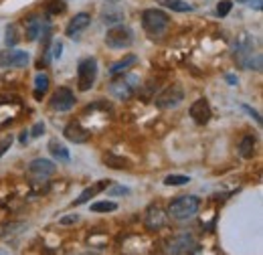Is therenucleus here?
<instances>
[{
    "label": "nucleus",
    "instance_id": "obj_26",
    "mask_svg": "<svg viewBox=\"0 0 263 255\" xmlns=\"http://www.w3.org/2000/svg\"><path fill=\"white\" fill-rule=\"evenodd\" d=\"M6 45L8 47H16V43L20 41V37H18V26L16 24H8L6 26Z\"/></svg>",
    "mask_w": 263,
    "mask_h": 255
},
{
    "label": "nucleus",
    "instance_id": "obj_7",
    "mask_svg": "<svg viewBox=\"0 0 263 255\" xmlns=\"http://www.w3.org/2000/svg\"><path fill=\"white\" fill-rule=\"evenodd\" d=\"M182 100H184V89H182L180 85L174 83V85L166 87L162 93L156 95L154 104H156V108H160V110H172V108L180 106Z\"/></svg>",
    "mask_w": 263,
    "mask_h": 255
},
{
    "label": "nucleus",
    "instance_id": "obj_32",
    "mask_svg": "<svg viewBox=\"0 0 263 255\" xmlns=\"http://www.w3.org/2000/svg\"><path fill=\"white\" fill-rule=\"evenodd\" d=\"M28 132H31V136L33 138H39V136H43L45 134V124L43 122H37L33 128H31V130H28Z\"/></svg>",
    "mask_w": 263,
    "mask_h": 255
},
{
    "label": "nucleus",
    "instance_id": "obj_1",
    "mask_svg": "<svg viewBox=\"0 0 263 255\" xmlns=\"http://www.w3.org/2000/svg\"><path fill=\"white\" fill-rule=\"evenodd\" d=\"M235 61L241 69H255V71H261L263 67V57L261 53L255 49V43L253 39L247 35V33H241L235 41Z\"/></svg>",
    "mask_w": 263,
    "mask_h": 255
},
{
    "label": "nucleus",
    "instance_id": "obj_8",
    "mask_svg": "<svg viewBox=\"0 0 263 255\" xmlns=\"http://www.w3.org/2000/svg\"><path fill=\"white\" fill-rule=\"evenodd\" d=\"M31 57L26 51H16V49H8V51H0V67L8 69V67H26Z\"/></svg>",
    "mask_w": 263,
    "mask_h": 255
},
{
    "label": "nucleus",
    "instance_id": "obj_38",
    "mask_svg": "<svg viewBox=\"0 0 263 255\" xmlns=\"http://www.w3.org/2000/svg\"><path fill=\"white\" fill-rule=\"evenodd\" d=\"M81 255H89V253H81Z\"/></svg>",
    "mask_w": 263,
    "mask_h": 255
},
{
    "label": "nucleus",
    "instance_id": "obj_5",
    "mask_svg": "<svg viewBox=\"0 0 263 255\" xmlns=\"http://www.w3.org/2000/svg\"><path fill=\"white\" fill-rule=\"evenodd\" d=\"M97 79V61L93 57H85L77 65V87L79 91H89Z\"/></svg>",
    "mask_w": 263,
    "mask_h": 255
},
{
    "label": "nucleus",
    "instance_id": "obj_18",
    "mask_svg": "<svg viewBox=\"0 0 263 255\" xmlns=\"http://www.w3.org/2000/svg\"><path fill=\"white\" fill-rule=\"evenodd\" d=\"M49 152H51V156L55 158V160H59V162H69V160H71L69 150H67L65 144H61L59 140H51V142H49Z\"/></svg>",
    "mask_w": 263,
    "mask_h": 255
},
{
    "label": "nucleus",
    "instance_id": "obj_12",
    "mask_svg": "<svg viewBox=\"0 0 263 255\" xmlns=\"http://www.w3.org/2000/svg\"><path fill=\"white\" fill-rule=\"evenodd\" d=\"M63 136L69 140V142H75V144H83L91 138V132L85 130V128L79 124V122H69L63 130Z\"/></svg>",
    "mask_w": 263,
    "mask_h": 255
},
{
    "label": "nucleus",
    "instance_id": "obj_25",
    "mask_svg": "<svg viewBox=\"0 0 263 255\" xmlns=\"http://www.w3.org/2000/svg\"><path fill=\"white\" fill-rule=\"evenodd\" d=\"M115 209H118V205H115L113 201H99V203L91 205V213H111Z\"/></svg>",
    "mask_w": 263,
    "mask_h": 255
},
{
    "label": "nucleus",
    "instance_id": "obj_2",
    "mask_svg": "<svg viewBox=\"0 0 263 255\" xmlns=\"http://www.w3.org/2000/svg\"><path fill=\"white\" fill-rule=\"evenodd\" d=\"M142 24L150 37H162L170 26V16L158 8H146L142 12Z\"/></svg>",
    "mask_w": 263,
    "mask_h": 255
},
{
    "label": "nucleus",
    "instance_id": "obj_34",
    "mask_svg": "<svg viewBox=\"0 0 263 255\" xmlns=\"http://www.w3.org/2000/svg\"><path fill=\"white\" fill-rule=\"evenodd\" d=\"M61 53H63V43H61V41H55V43H53V57L59 59Z\"/></svg>",
    "mask_w": 263,
    "mask_h": 255
},
{
    "label": "nucleus",
    "instance_id": "obj_20",
    "mask_svg": "<svg viewBox=\"0 0 263 255\" xmlns=\"http://www.w3.org/2000/svg\"><path fill=\"white\" fill-rule=\"evenodd\" d=\"M49 83H51V79H49V75L47 73H37L35 75V98L37 100H41L43 95L49 91Z\"/></svg>",
    "mask_w": 263,
    "mask_h": 255
},
{
    "label": "nucleus",
    "instance_id": "obj_24",
    "mask_svg": "<svg viewBox=\"0 0 263 255\" xmlns=\"http://www.w3.org/2000/svg\"><path fill=\"white\" fill-rule=\"evenodd\" d=\"M188 182H190V176H186V174H168L164 178L166 186H182V184H188Z\"/></svg>",
    "mask_w": 263,
    "mask_h": 255
},
{
    "label": "nucleus",
    "instance_id": "obj_36",
    "mask_svg": "<svg viewBox=\"0 0 263 255\" xmlns=\"http://www.w3.org/2000/svg\"><path fill=\"white\" fill-rule=\"evenodd\" d=\"M18 140H20V144H22V146H26V144H28V140H31V134H28V130H24V132L20 134V138H18Z\"/></svg>",
    "mask_w": 263,
    "mask_h": 255
},
{
    "label": "nucleus",
    "instance_id": "obj_3",
    "mask_svg": "<svg viewBox=\"0 0 263 255\" xmlns=\"http://www.w3.org/2000/svg\"><path fill=\"white\" fill-rule=\"evenodd\" d=\"M138 89H140V77L134 75V73H128V75H122L120 79H113L107 91H109V95L113 100L128 102V100L134 98Z\"/></svg>",
    "mask_w": 263,
    "mask_h": 255
},
{
    "label": "nucleus",
    "instance_id": "obj_35",
    "mask_svg": "<svg viewBox=\"0 0 263 255\" xmlns=\"http://www.w3.org/2000/svg\"><path fill=\"white\" fill-rule=\"evenodd\" d=\"M243 110H245V112H247V114H249L251 118H255V122H257V124L261 126V116H259V114H257V112L253 110V108H249V106H243Z\"/></svg>",
    "mask_w": 263,
    "mask_h": 255
},
{
    "label": "nucleus",
    "instance_id": "obj_29",
    "mask_svg": "<svg viewBox=\"0 0 263 255\" xmlns=\"http://www.w3.org/2000/svg\"><path fill=\"white\" fill-rule=\"evenodd\" d=\"M231 8H233V2H231V0H221V2L217 4V14H219V16H227V14L231 12Z\"/></svg>",
    "mask_w": 263,
    "mask_h": 255
},
{
    "label": "nucleus",
    "instance_id": "obj_10",
    "mask_svg": "<svg viewBox=\"0 0 263 255\" xmlns=\"http://www.w3.org/2000/svg\"><path fill=\"white\" fill-rule=\"evenodd\" d=\"M89 24H91V14H89V12H77V14L69 20L65 33H67V37H71V39H79V35H81Z\"/></svg>",
    "mask_w": 263,
    "mask_h": 255
},
{
    "label": "nucleus",
    "instance_id": "obj_31",
    "mask_svg": "<svg viewBox=\"0 0 263 255\" xmlns=\"http://www.w3.org/2000/svg\"><path fill=\"white\" fill-rule=\"evenodd\" d=\"M109 197H118V195H130V188L128 186H113L107 190Z\"/></svg>",
    "mask_w": 263,
    "mask_h": 255
},
{
    "label": "nucleus",
    "instance_id": "obj_14",
    "mask_svg": "<svg viewBox=\"0 0 263 255\" xmlns=\"http://www.w3.org/2000/svg\"><path fill=\"white\" fill-rule=\"evenodd\" d=\"M57 170V164L53 160H47V158H35V160L28 164V172L35 174L37 178H47L53 176Z\"/></svg>",
    "mask_w": 263,
    "mask_h": 255
},
{
    "label": "nucleus",
    "instance_id": "obj_16",
    "mask_svg": "<svg viewBox=\"0 0 263 255\" xmlns=\"http://www.w3.org/2000/svg\"><path fill=\"white\" fill-rule=\"evenodd\" d=\"M109 186V180H99V182H95V184H91L89 188H85L83 190V193L73 201V205L75 207H79V205H85L87 201H89L91 197H95V195H99L101 193V190H105Z\"/></svg>",
    "mask_w": 263,
    "mask_h": 255
},
{
    "label": "nucleus",
    "instance_id": "obj_21",
    "mask_svg": "<svg viewBox=\"0 0 263 255\" xmlns=\"http://www.w3.org/2000/svg\"><path fill=\"white\" fill-rule=\"evenodd\" d=\"M255 144H257L255 136H243V140L239 142V154H241L243 158H253V154H255Z\"/></svg>",
    "mask_w": 263,
    "mask_h": 255
},
{
    "label": "nucleus",
    "instance_id": "obj_37",
    "mask_svg": "<svg viewBox=\"0 0 263 255\" xmlns=\"http://www.w3.org/2000/svg\"><path fill=\"white\" fill-rule=\"evenodd\" d=\"M225 79L229 81V85H237V77H235V75H231V73H227V75H225Z\"/></svg>",
    "mask_w": 263,
    "mask_h": 255
},
{
    "label": "nucleus",
    "instance_id": "obj_9",
    "mask_svg": "<svg viewBox=\"0 0 263 255\" xmlns=\"http://www.w3.org/2000/svg\"><path fill=\"white\" fill-rule=\"evenodd\" d=\"M75 106V95L71 89L67 87H59L55 93H53V98H51V108L57 110V112H69L73 110Z\"/></svg>",
    "mask_w": 263,
    "mask_h": 255
},
{
    "label": "nucleus",
    "instance_id": "obj_6",
    "mask_svg": "<svg viewBox=\"0 0 263 255\" xmlns=\"http://www.w3.org/2000/svg\"><path fill=\"white\" fill-rule=\"evenodd\" d=\"M134 43V30L130 26L118 24V26H111L105 35V45L111 49H126Z\"/></svg>",
    "mask_w": 263,
    "mask_h": 255
},
{
    "label": "nucleus",
    "instance_id": "obj_28",
    "mask_svg": "<svg viewBox=\"0 0 263 255\" xmlns=\"http://www.w3.org/2000/svg\"><path fill=\"white\" fill-rule=\"evenodd\" d=\"M47 10H49L51 14H59V12L65 10V2H63V0H51L49 6H47Z\"/></svg>",
    "mask_w": 263,
    "mask_h": 255
},
{
    "label": "nucleus",
    "instance_id": "obj_33",
    "mask_svg": "<svg viewBox=\"0 0 263 255\" xmlns=\"http://www.w3.org/2000/svg\"><path fill=\"white\" fill-rule=\"evenodd\" d=\"M79 221V215H67V217H63V219H59V223L61 225H73V223H77Z\"/></svg>",
    "mask_w": 263,
    "mask_h": 255
},
{
    "label": "nucleus",
    "instance_id": "obj_30",
    "mask_svg": "<svg viewBox=\"0 0 263 255\" xmlns=\"http://www.w3.org/2000/svg\"><path fill=\"white\" fill-rule=\"evenodd\" d=\"M10 146H12V136H6V138L0 140V158H2V156L8 152Z\"/></svg>",
    "mask_w": 263,
    "mask_h": 255
},
{
    "label": "nucleus",
    "instance_id": "obj_4",
    "mask_svg": "<svg viewBox=\"0 0 263 255\" xmlns=\"http://www.w3.org/2000/svg\"><path fill=\"white\" fill-rule=\"evenodd\" d=\"M198 207H200V201L196 197L184 195V197H178L176 201H172L168 205V217L176 219V221H186L198 213Z\"/></svg>",
    "mask_w": 263,
    "mask_h": 255
},
{
    "label": "nucleus",
    "instance_id": "obj_22",
    "mask_svg": "<svg viewBox=\"0 0 263 255\" xmlns=\"http://www.w3.org/2000/svg\"><path fill=\"white\" fill-rule=\"evenodd\" d=\"M101 20H103L105 24H118V22L124 20V12H122L120 8H103Z\"/></svg>",
    "mask_w": 263,
    "mask_h": 255
},
{
    "label": "nucleus",
    "instance_id": "obj_17",
    "mask_svg": "<svg viewBox=\"0 0 263 255\" xmlns=\"http://www.w3.org/2000/svg\"><path fill=\"white\" fill-rule=\"evenodd\" d=\"M138 63V57L136 55H126L124 59H120V61H115L113 65L109 67V75H113V77H118V75H122V73H126L132 65H136Z\"/></svg>",
    "mask_w": 263,
    "mask_h": 255
},
{
    "label": "nucleus",
    "instance_id": "obj_19",
    "mask_svg": "<svg viewBox=\"0 0 263 255\" xmlns=\"http://www.w3.org/2000/svg\"><path fill=\"white\" fill-rule=\"evenodd\" d=\"M41 30H43V24H41V20H39V16H28V20H26V30H24V35H26V41H37L39 39V35H41Z\"/></svg>",
    "mask_w": 263,
    "mask_h": 255
},
{
    "label": "nucleus",
    "instance_id": "obj_11",
    "mask_svg": "<svg viewBox=\"0 0 263 255\" xmlns=\"http://www.w3.org/2000/svg\"><path fill=\"white\" fill-rule=\"evenodd\" d=\"M192 245H194V237L188 235V233H182V235L172 237V239L168 241L166 253H168V255H182V253H186Z\"/></svg>",
    "mask_w": 263,
    "mask_h": 255
},
{
    "label": "nucleus",
    "instance_id": "obj_23",
    "mask_svg": "<svg viewBox=\"0 0 263 255\" xmlns=\"http://www.w3.org/2000/svg\"><path fill=\"white\" fill-rule=\"evenodd\" d=\"M160 4H162L164 8L174 10V12H190V10H192V4L182 2V0H160Z\"/></svg>",
    "mask_w": 263,
    "mask_h": 255
},
{
    "label": "nucleus",
    "instance_id": "obj_13",
    "mask_svg": "<svg viewBox=\"0 0 263 255\" xmlns=\"http://www.w3.org/2000/svg\"><path fill=\"white\" fill-rule=\"evenodd\" d=\"M190 116H192V120H194L198 126L209 124V120H211V116H213L209 102L204 100V98H198V100L190 106Z\"/></svg>",
    "mask_w": 263,
    "mask_h": 255
},
{
    "label": "nucleus",
    "instance_id": "obj_15",
    "mask_svg": "<svg viewBox=\"0 0 263 255\" xmlns=\"http://www.w3.org/2000/svg\"><path fill=\"white\" fill-rule=\"evenodd\" d=\"M164 221H166V215H164V211L158 205L148 207V211H146V217H144V225L148 227L150 231L160 229L164 225Z\"/></svg>",
    "mask_w": 263,
    "mask_h": 255
},
{
    "label": "nucleus",
    "instance_id": "obj_27",
    "mask_svg": "<svg viewBox=\"0 0 263 255\" xmlns=\"http://www.w3.org/2000/svg\"><path fill=\"white\" fill-rule=\"evenodd\" d=\"M103 160H105V166H111V168H128L130 164H128V160H124V158H115L113 154H107L105 158H103Z\"/></svg>",
    "mask_w": 263,
    "mask_h": 255
}]
</instances>
